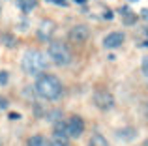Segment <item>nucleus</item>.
I'll return each instance as SVG.
<instances>
[{"instance_id": "1", "label": "nucleus", "mask_w": 148, "mask_h": 146, "mask_svg": "<svg viewBox=\"0 0 148 146\" xmlns=\"http://www.w3.org/2000/svg\"><path fill=\"white\" fill-rule=\"evenodd\" d=\"M23 71L26 75H41L45 70H47V55H43L41 51H36V49H30L23 55L21 60Z\"/></svg>"}, {"instance_id": "2", "label": "nucleus", "mask_w": 148, "mask_h": 146, "mask_svg": "<svg viewBox=\"0 0 148 146\" xmlns=\"http://www.w3.org/2000/svg\"><path fill=\"white\" fill-rule=\"evenodd\" d=\"M36 94L43 99H58L62 96V83L54 75H41L36 81Z\"/></svg>"}, {"instance_id": "3", "label": "nucleus", "mask_w": 148, "mask_h": 146, "mask_svg": "<svg viewBox=\"0 0 148 146\" xmlns=\"http://www.w3.org/2000/svg\"><path fill=\"white\" fill-rule=\"evenodd\" d=\"M47 56L56 64V66H68V64L71 62V53H69V49L66 47L64 43H60V41H53V43H49Z\"/></svg>"}, {"instance_id": "4", "label": "nucleus", "mask_w": 148, "mask_h": 146, "mask_svg": "<svg viewBox=\"0 0 148 146\" xmlns=\"http://www.w3.org/2000/svg\"><path fill=\"white\" fill-rule=\"evenodd\" d=\"M94 105L99 111H111L114 107V98H112L111 92L107 90H98L94 94Z\"/></svg>"}, {"instance_id": "5", "label": "nucleus", "mask_w": 148, "mask_h": 146, "mask_svg": "<svg viewBox=\"0 0 148 146\" xmlns=\"http://www.w3.org/2000/svg\"><path fill=\"white\" fill-rule=\"evenodd\" d=\"M66 131H68L69 137L79 139V137L84 133V122H83V118H81V116H71L68 120V124H66Z\"/></svg>"}, {"instance_id": "6", "label": "nucleus", "mask_w": 148, "mask_h": 146, "mask_svg": "<svg viewBox=\"0 0 148 146\" xmlns=\"http://www.w3.org/2000/svg\"><path fill=\"white\" fill-rule=\"evenodd\" d=\"M88 36H90V30H88V26H84V25L73 26V28L69 30V34H68L69 41H73V43H84V41L88 40Z\"/></svg>"}, {"instance_id": "7", "label": "nucleus", "mask_w": 148, "mask_h": 146, "mask_svg": "<svg viewBox=\"0 0 148 146\" xmlns=\"http://www.w3.org/2000/svg\"><path fill=\"white\" fill-rule=\"evenodd\" d=\"M124 40H126V36L122 32H111L103 38V47L105 49H116L124 43Z\"/></svg>"}, {"instance_id": "8", "label": "nucleus", "mask_w": 148, "mask_h": 146, "mask_svg": "<svg viewBox=\"0 0 148 146\" xmlns=\"http://www.w3.org/2000/svg\"><path fill=\"white\" fill-rule=\"evenodd\" d=\"M54 34V23L51 19H45V21L40 23V28H38V38L41 41H47L51 36Z\"/></svg>"}, {"instance_id": "9", "label": "nucleus", "mask_w": 148, "mask_h": 146, "mask_svg": "<svg viewBox=\"0 0 148 146\" xmlns=\"http://www.w3.org/2000/svg\"><path fill=\"white\" fill-rule=\"evenodd\" d=\"M51 144L53 146H69V135L64 131H54L51 137Z\"/></svg>"}, {"instance_id": "10", "label": "nucleus", "mask_w": 148, "mask_h": 146, "mask_svg": "<svg viewBox=\"0 0 148 146\" xmlns=\"http://www.w3.org/2000/svg\"><path fill=\"white\" fill-rule=\"evenodd\" d=\"M116 137L122 141H133L135 137H137V133H135L133 128H124V129H118L116 131Z\"/></svg>"}, {"instance_id": "11", "label": "nucleus", "mask_w": 148, "mask_h": 146, "mask_svg": "<svg viewBox=\"0 0 148 146\" xmlns=\"http://www.w3.org/2000/svg\"><path fill=\"white\" fill-rule=\"evenodd\" d=\"M88 146H109V143L101 133H94L90 137V141H88Z\"/></svg>"}, {"instance_id": "12", "label": "nucleus", "mask_w": 148, "mask_h": 146, "mask_svg": "<svg viewBox=\"0 0 148 146\" xmlns=\"http://www.w3.org/2000/svg\"><path fill=\"white\" fill-rule=\"evenodd\" d=\"M17 6L21 8V11H32L38 6V0H17Z\"/></svg>"}, {"instance_id": "13", "label": "nucleus", "mask_w": 148, "mask_h": 146, "mask_svg": "<svg viewBox=\"0 0 148 146\" xmlns=\"http://www.w3.org/2000/svg\"><path fill=\"white\" fill-rule=\"evenodd\" d=\"M0 41H2L8 49L17 47V40H15V36H11V34H0Z\"/></svg>"}, {"instance_id": "14", "label": "nucleus", "mask_w": 148, "mask_h": 146, "mask_svg": "<svg viewBox=\"0 0 148 146\" xmlns=\"http://www.w3.org/2000/svg\"><path fill=\"white\" fill-rule=\"evenodd\" d=\"M120 11H124V17H122V21H124V25H135V23H137V15L133 13V11H127L126 8H122V10Z\"/></svg>"}, {"instance_id": "15", "label": "nucleus", "mask_w": 148, "mask_h": 146, "mask_svg": "<svg viewBox=\"0 0 148 146\" xmlns=\"http://www.w3.org/2000/svg\"><path fill=\"white\" fill-rule=\"evenodd\" d=\"M28 146H45V137L43 135H32L28 139Z\"/></svg>"}, {"instance_id": "16", "label": "nucleus", "mask_w": 148, "mask_h": 146, "mask_svg": "<svg viewBox=\"0 0 148 146\" xmlns=\"http://www.w3.org/2000/svg\"><path fill=\"white\" fill-rule=\"evenodd\" d=\"M60 116H62V113H60V111H54V113H49V114H47V120L54 124V122H58V120H60Z\"/></svg>"}, {"instance_id": "17", "label": "nucleus", "mask_w": 148, "mask_h": 146, "mask_svg": "<svg viewBox=\"0 0 148 146\" xmlns=\"http://www.w3.org/2000/svg\"><path fill=\"white\" fill-rule=\"evenodd\" d=\"M141 70H143V75L148 77V55L143 58V62H141Z\"/></svg>"}, {"instance_id": "18", "label": "nucleus", "mask_w": 148, "mask_h": 146, "mask_svg": "<svg viewBox=\"0 0 148 146\" xmlns=\"http://www.w3.org/2000/svg\"><path fill=\"white\" fill-rule=\"evenodd\" d=\"M8 81H10V73L0 71V84H8Z\"/></svg>"}, {"instance_id": "19", "label": "nucleus", "mask_w": 148, "mask_h": 146, "mask_svg": "<svg viewBox=\"0 0 148 146\" xmlns=\"http://www.w3.org/2000/svg\"><path fill=\"white\" fill-rule=\"evenodd\" d=\"M6 107H8V101H6V99L2 98V96H0V111H4Z\"/></svg>"}, {"instance_id": "20", "label": "nucleus", "mask_w": 148, "mask_h": 146, "mask_svg": "<svg viewBox=\"0 0 148 146\" xmlns=\"http://www.w3.org/2000/svg\"><path fill=\"white\" fill-rule=\"evenodd\" d=\"M112 17H114V15H112V11H109V10H107V11L103 13V19H107V21H111Z\"/></svg>"}, {"instance_id": "21", "label": "nucleus", "mask_w": 148, "mask_h": 146, "mask_svg": "<svg viewBox=\"0 0 148 146\" xmlns=\"http://www.w3.org/2000/svg\"><path fill=\"white\" fill-rule=\"evenodd\" d=\"M8 118H10V120H19L21 114H19V113H10V116H8Z\"/></svg>"}, {"instance_id": "22", "label": "nucleus", "mask_w": 148, "mask_h": 146, "mask_svg": "<svg viewBox=\"0 0 148 146\" xmlns=\"http://www.w3.org/2000/svg\"><path fill=\"white\" fill-rule=\"evenodd\" d=\"M47 2H51V4H56V6H66V2H64V0H47Z\"/></svg>"}, {"instance_id": "23", "label": "nucleus", "mask_w": 148, "mask_h": 146, "mask_svg": "<svg viewBox=\"0 0 148 146\" xmlns=\"http://www.w3.org/2000/svg\"><path fill=\"white\" fill-rule=\"evenodd\" d=\"M141 17H143V19H146V21H148V8H146V10H143V11H141Z\"/></svg>"}, {"instance_id": "24", "label": "nucleus", "mask_w": 148, "mask_h": 146, "mask_svg": "<svg viewBox=\"0 0 148 146\" xmlns=\"http://www.w3.org/2000/svg\"><path fill=\"white\" fill-rule=\"evenodd\" d=\"M141 47H148V40H145V41H143V43H141Z\"/></svg>"}, {"instance_id": "25", "label": "nucleus", "mask_w": 148, "mask_h": 146, "mask_svg": "<svg viewBox=\"0 0 148 146\" xmlns=\"http://www.w3.org/2000/svg\"><path fill=\"white\" fill-rule=\"evenodd\" d=\"M75 2H77V4H84V2H86V0H75Z\"/></svg>"}, {"instance_id": "26", "label": "nucleus", "mask_w": 148, "mask_h": 146, "mask_svg": "<svg viewBox=\"0 0 148 146\" xmlns=\"http://www.w3.org/2000/svg\"><path fill=\"white\" fill-rule=\"evenodd\" d=\"M130 2H137V0H130Z\"/></svg>"}]
</instances>
